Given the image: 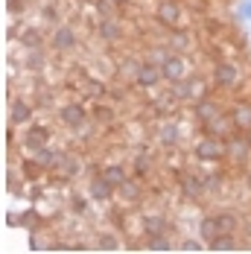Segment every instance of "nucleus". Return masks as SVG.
<instances>
[{
  "label": "nucleus",
  "mask_w": 251,
  "mask_h": 254,
  "mask_svg": "<svg viewBox=\"0 0 251 254\" xmlns=\"http://www.w3.org/2000/svg\"><path fill=\"white\" fill-rule=\"evenodd\" d=\"M152 249H155V252H170V243H167L164 237H158V240H152Z\"/></svg>",
  "instance_id": "18"
},
{
  "label": "nucleus",
  "mask_w": 251,
  "mask_h": 254,
  "mask_svg": "<svg viewBox=\"0 0 251 254\" xmlns=\"http://www.w3.org/2000/svg\"><path fill=\"white\" fill-rule=\"evenodd\" d=\"M12 120H15V123H24V120H29V108H26L24 102H15V108H12Z\"/></svg>",
  "instance_id": "14"
},
{
  "label": "nucleus",
  "mask_w": 251,
  "mask_h": 254,
  "mask_svg": "<svg viewBox=\"0 0 251 254\" xmlns=\"http://www.w3.org/2000/svg\"><path fill=\"white\" fill-rule=\"evenodd\" d=\"M210 249H213V252H234V240H231V234H219V237L210 243Z\"/></svg>",
  "instance_id": "13"
},
{
  "label": "nucleus",
  "mask_w": 251,
  "mask_h": 254,
  "mask_svg": "<svg viewBox=\"0 0 251 254\" xmlns=\"http://www.w3.org/2000/svg\"><path fill=\"white\" fill-rule=\"evenodd\" d=\"M158 79H161V73H158V67H152V64H143V67H140V73H137V82H140V85H146V88L155 85Z\"/></svg>",
  "instance_id": "7"
},
{
  "label": "nucleus",
  "mask_w": 251,
  "mask_h": 254,
  "mask_svg": "<svg viewBox=\"0 0 251 254\" xmlns=\"http://www.w3.org/2000/svg\"><path fill=\"white\" fill-rule=\"evenodd\" d=\"M216 82H219V85H228V88L237 85V67H234L231 62H222V64L216 67Z\"/></svg>",
  "instance_id": "3"
},
{
  "label": "nucleus",
  "mask_w": 251,
  "mask_h": 254,
  "mask_svg": "<svg viewBox=\"0 0 251 254\" xmlns=\"http://www.w3.org/2000/svg\"><path fill=\"white\" fill-rule=\"evenodd\" d=\"M246 146H249V140H246V143H243V140H237V143H231L228 149H231V152H234V155H237V158H240V155L246 152Z\"/></svg>",
  "instance_id": "20"
},
{
  "label": "nucleus",
  "mask_w": 251,
  "mask_h": 254,
  "mask_svg": "<svg viewBox=\"0 0 251 254\" xmlns=\"http://www.w3.org/2000/svg\"><path fill=\"white\" fill-rule=\"evenodd\" d=\"M216 117H219V108H216L213 102H199V120L204 126H207L210 120H216Z\"/></svg>",
  "instance_id": "9"
},
{
  "label": "nucleus",
  "mask_w": 251,
  "mask_h": 254,
  "mask_svg": "<svg viewBox=\"0 0 251 254\" xmlns=\"http://www.w3.org/2000/svg\"><path fill=\"white\" fill-rule=\"evenodd\" d=\"M225 152H228V146H222L213 137H204V140H199V146H196V155L204 158V161H216V158H222Z\"/></svg>",
  "instance_id": "1"
},
{
  "label": "nucleus",
  "mask_w": 251,
  "mask_h": 254,
  "mask_svg": "<svg viewBox=\"0 0 251 254\" xmlns=\"http://www.w3.org/2000/svg\"><path fill=\"white\" fill-rule=\"evenodd\" d=\"M158 18H161V24H167V26H178L181 12H178L176 3H161V9H158Z\"/></svg>",
  "instance_id": "2"
},
{
  "label": "nucleus",
  "mask_w": 251,
  "mask_h": 254,
  "mask_svg": "<svg viewBox=\"0 0 251 254\" xmlns=\"http://www.w3.org/2000/svg\"><path fill=\"white\" fill-rule=\"evenodd\" d=\"M53 44H56L59 50H70V47H73V32H70L67 26L56 29V38H53Z\"/></svg>",
  "instance_id": "6"
},
{
  "label": "nucleus",
  "mask_w": 251,
  "mask_h": 254,
  "mask_svg": "<svg viewBox=\"0 0 251 254\" xmlns=\"http://www.w3.org/2000/svg\"><path fill=\"white\" fill-rule=\"evenodd\" d=\"M234 123L249 131V128H251V105H240V108L234 111Z\"/></svg>",
  "instance_id": "8"
},
{
  "label": "nucleus",
  "mask_w": 251,
  "mask_h": 254,
  "mask_svg": "<svg viewBox=\"0 0 251 254\" xmlns=\"http://www.w3.org/2000/svg\"><path fill=\"white\" fill-rule=\"evenodd\" d=\"M102 246H105V249H117V240H114V237H102Z\"/></svg>",
  "instance_id": "24"
},
{
  "label": "nucleus",
  "mask_w": 251,
  "mask_h": 254,
  "mask_svg": "<svg viewBox=\"0 0 251 254\" xmlns=\"http://www.w3.org/2000/svg\"><path fill=\"white\" fill-rule=\"evenodd\" d=\"M164 231V222L161 219H149V234H161Z\"/></svg>",
  "instance_id": "22"
},
{
  "label": "nucleus",
  "mask_w": 251,
  "mask_h": 254,
  "mask_svg": "<svg viewBox=\"0 0 251 254\" xmlns=\"http://www.w3.org/2000/svg\"><path fill=\"white\" fill-rule=\"evenodd\" d=\"M216 219V228H219V234H231V231L237 228V219L231 216V213H219V216H213Z\"/></svg>",
  "instance_id": "11"
},
{
  "label": "nucleus",
  "mask_w": 251,
  "mask_h": 254,
  "mask_svg": "<svg viewBox=\"0 0 251 254\" xmlns=\"http://www.w3.org/2000/svg\"><path fill=\"white\" fill-rule=\"evenodd\" d=\"M184 190H187V193H193V196H196V193H199L201 187H199V184H196V181H193V178H184Z\"/></svg>",
  "instance_id": "21"
},
{
  "label": "nucleus",
  "mask_w": 251,
  "mask_h": 254,
  "mask_svg": "<svg viewBox=\"0 0 251 254\" xmlns=\"http://www.w3.org/2000/svg\"><path fill=\"white\" fill-rule=\"evenodd\" d=\"M35 161H38L41 167H50V164H53V158H50L47 149H38V152H35Z\"/></svg>",
  "instance_id": "16"
},
{
  "label": "nucleus",
  "mask_w": 251,
  "mask_h": 254,
  "mask_svg": "<svg viewBox=\"0 0 251 254\" xmlns=\"http://www.w3.org/2000/svg\"><path fill=\"white\" fill-rule=\"evenodd\" d=\"M105 178H108L111 184H123V181H126V178H123V170H120V167H108V170H105Z\"/></svg>",
  "instance_id": "15"
},
{
  "label": "nucleus",
  "mask_w": 251,
  "mask_h": 254,
  "mask_svg": "<svg viewBox=\"0 0 251 254\" xmlns=\"http://www.w3.org/2000/svg\"><path fill=\"white\" fill-rule=\"evenodd\" d=\"M117 3H123V0H117Z\"/></svg>",
  "instance_id": "27"
},
{
  "label": "nucleus",
  "mask_w": 251,
  "mask_h": 254,
  "mask_svg": "<svg viewBox=\"0 0 251 254\" xmlns=\"http://www.w3.org/2000/svg\"><path fill=\"white\" fill-rule=\"evenodd\" d=\"M246 140H249V146H251V128H249V134H246Z\"/></svg>",
  "instance_id": "26"
},
{
  "label": "nucleus",
  "mask_w": 251,
  "mask_h": 254,
  "mask_svg": "<svg viewBox=\"0 0 251 254\" xmlns=\"http://www.w3.org/2000/svg\"><path fill=\"white\" fill-rule=\"evenodd\" d=\"M184 252H201L199 243H184Z\"/></svg>",
  "instance_id": "25"
},
{
  "label": "nucleus",
  "mask_w": 251,
  "mask_h": 254,
  "mask_svg": "<svg viewBox=\"0 0 251 254\" xmlns=\"http://www.w3.org/2000/svg\"><path fill=\"white\" fill-rule=\"evenodd\" d=\"M47 134H44V128H38V134H29V146H35V143H41Z\"/></svg>",
  "instance_id": "23"
},
{
  "label": "nucleus",
  "mask_w": 251,
  "mask_h": 254,
  "mask_svg": "<svg viewBox=\"0 0 251 254\" xmlns=\"http://www.w3.org/2000/svg\"><path fill=\"white\" fill-rule=\"evenodd\" d=\"M164 76L173 79V82H178V79L184 76V62L176 59V56H173V59H167V62H164Z\"/></svg>",
  "instance_id": "4"
},
{
  "label": "nucleus",
  "mask_w": 251,
  "mask_h": 254,
  "mask_svg": "<svg viewBox=\"0 0 251 254\" xmlns=\"http://www.w3.org/2000/svg\"><path fill=\"white\" fill-rule=\"evenodd\" d=\"M201 237H204V240H207V243H213V240H216V237H219V228H216V219H213V216H210V219H204V222H201Z\"/></svg>",
  "instance_id": "12"
},
{
  "label": "nucleus",
  "mask_w": 251,
  "mask_h": 254,
  "mask_svg": "<svg viewBox=\"0 0 251 254\" xmlns=\"http://www.w3.org/2000/svg\"><path fill=\"white\" fill-rule=\"evenodd\" d=\"M91 193H94V199H108L111 196V181L108 178H97L91 184Z\"/></svg>",
  "instance_id": "10"
},
{
  "label": "nucleus",
  "mask_w": 251,
  "mask_h": 254,
  "mask_svg": "<svg viewBox=\"0 0 251 254\" xmlns=\"http://www.w3.org/2000/svg\"><path fill=\"white\" fill-rule=\"evenodd\" d=\"M161 140H164V143H176V128L167 126L164 128V134H161Z\"/></svg>",
  "instance_id": "19"
},
{
  "label": "nucleus",
  "mask_w": 251,
  "mask_h": 254,
  "mask_svg": "<svg viewBox=\"0 0 251 254\" xmlns=\"http://www.w3.org/2000/svg\"><path fill=\"white\" fill-rule=\"evenodd\" d=\"M102 35H105V38H117V35H120V29H117L114 24H102Z\"/></svg>",
  "instance_id": "17"
},
{
  "label": "nucleus",
  "mask_w": 251,
  "mask_h": 254,
  "mask_svg": "<svg viewBox=\"0 0 251 254\" xmlns=\"http://www.w3.org/2000/svg\"><path fill=\"white\" fill-rule=\"evenodd\" d=\"M62 120H64L67 126H82V123H85V111H82L79 105H67V108H62Z\"/></svg>",
  "instance_id": "5"
}]
</instances>
